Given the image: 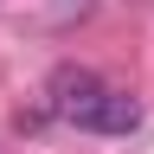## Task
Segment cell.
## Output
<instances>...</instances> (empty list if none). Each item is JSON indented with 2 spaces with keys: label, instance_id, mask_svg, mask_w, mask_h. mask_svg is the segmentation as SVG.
<instances>
[{
  "label": "cell",
  "instance_id": "obj_1",
  "mask_svg": "<svg viewBox=\"0 0 154 154\" xmlns=\"http://www.w3.org/2000/svg\"><path fill=\"white\" fill-rule=\"evenodd\" d=\"M135 122H141V103H135L128 90H109V84L90 96L84 116H77V128H90V135H128Z\"/></svg>",
  "mask_w": 154,
  "mask_h": 154
},
{
  "label": "cell",
  "instance_id": "obj_2",
  "mask_svg": "<svg viewBox=\"0 0 154 154\" xmlns=\"http://www.w3.org/2000/svg\"><path fill=\"white\" fill-rule=\"evenodd\" d=\"M103 90L90 71H77V64H64V71H51V109L64 116V122H77V116L90 109V96Z\"/></svg>",
  "mask_w": 154,
  "mask_h": 154
}]
</instances>
